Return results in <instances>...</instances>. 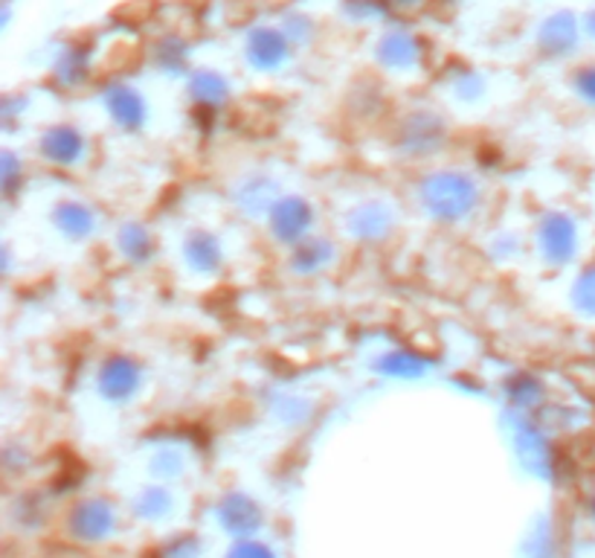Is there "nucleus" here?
Wrapping results in <instances>:
<instances>
[{
  "instance_id": "obj_1",
  "label": "nucleus",
  "mask_w": 595,
  "mask_h": 558,
  "mask_svg": "<svg viewBox=\"0 0 595 558\" xmlns=\"http://www.w3.org/2000/svg\"><path fill=\"white\" fill-rule=\"evenodd\" d=\"M584 85H587V90H589V94H595V71L589 73L587 79H584Z\"/></svg>"
}]
</instances>
